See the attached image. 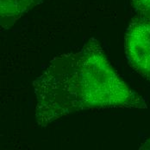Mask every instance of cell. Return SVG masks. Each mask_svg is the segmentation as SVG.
Segmentation results:
<instances>
[{"mask_svg": "<svg viewBox=\"0 0 150 150\" xmlns=\"http://www.w3.org/2000/svg\"><path fill=\"white\" fill-rule=\"evenodd\" d=\"M131 4L137 15L150 17V0H131Z\"/></svg>", "mask_w": 150, "mask_h": 150, "instance_id": "obj_4", "label": "cell"}, {"mask_svg": "<svg viewBox=\"0 0 150 150\" xmlns=\"http://www.w3.org/2000/svg\"><path fill=\"white\" fill-rule=\"evenodd\" d=\"M35 119L46 127L64 116L91 108H147L105 57L97 39L78 51L54 58L33 83Z\"/></svg>", "mask_w": 150, "mask_h": 150, "instance_id": "obj_1", "label": "cell"}, {"mask_svg": "<svg viewBox=\"0 0 150 150\" xmlns=\"http://www.w3.org/2000/svg\"><path fill=\"white\" fill-rule=\"evenodd\" d=\"M44 0H0V24L2 30L12 27L17 20Z\"/></svg>", "mask_w": 150, "mask_h": 150, "instance_id": "obj_3", "label": "cell"}, {"mask_svg": "<svg viewBox=\"0 0 150 150\" xmlns=\"http://www.w3.org/2000/svg\"><path fill=\"white\" fill-rule=\"evenodd\" d=\"M127 59L135 71L150 82V17L136 16L125 35Z\"/></svg>", "mask_w": 150, "mask_h": 150, "instance_id": "obj_2", "label": "cell"}, {"mask_svg": "<svg viewBox=\"0 0 150 150\" xmlns=\"http://www.w3.org/2000/svg\"><path fill=\"white\" fill-rule=\"evenodd\" d=\"M140 149H145V150H150V137H149L144 143H142L140 148Z\"/></svg>", "mask_w": 150, "mask_h": 150, "instance_id": "obj_5", "label": "cell"}]
</instances>
